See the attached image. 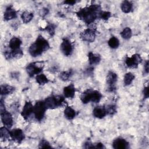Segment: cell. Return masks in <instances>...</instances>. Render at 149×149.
Masks as SVG:
<instances>
[{
	"label": "cell",
	"mask_w": 149,
	"mask_h": 149,
	"mask_svg": "<svg viewBox=\"0 0 149 149\" xmlns=\"http://www.w3.org/2000/svg\"><path fill=\"white\" fill-rule=\"evenodd\" d=\"M36 80L37 83H38L40 85H44L48 82V78L44 74L42 73L37 75Z\"/></svg>",
	"instance_id": "27"
},
{
	"label": "cell",
	"mask_w": 149,
	"mask_h": 149,
	"mask_svg": "<svg viewBox=\"0 0 149 149\" xmlns=\"http://www.w3.org/2000/svg\"><path fill=\"white\" fill-rule=\"evenodd\" d=\"M75 87L73 84H70L63 88L64 96L68 98H73L75 94Z\"/></svg>",
	"instance_id": "16"
},
{
	"label": "cell",
	"mask_w": 149,
	"mask_h": 149,
	"mask_svg": "<svg viewBox=\"0 0 149 149\" xmlns=\"http://www.w3.org/2000/svg\"><path fill=\"white\" fill-rule=\"evenodd\" d=\"M111 17V12L107 11H102L100 15L99 18H101L103 20H107Z\"/></svg>",
	"instance_id": "33"
},
{
	"label": "cell",
	"mask_w": 149,
	"mask_h": 149,
	"mask_svg": "<svg viewBox=\"0 0 149 149\" xmlns=\"http://www.w3.org/2000/svg\"><path fill=\"white\" fill-rule=\"evenodd\" d=\"M0 135H1V139L3 140H8L9 137H10V131L5 126V127H1L0 129Z\"/></svg>",
	"instance_id": "24"
},
{
	"label": "cell",
	"mask_w": 149,
	"mask_h": 149,
	"mask_svg": "<svg viewBox=\"0 0 149 149\" xmlns=\"http://www.w3.org/2000/svg\"><path fill=\"white\" fill-rule=\"evenodd\" d=\"M132 30L129 27H125L120 33L122 37L125 40H129L132 37Z\"/></svg>",
	"instance_id": "28"
},
{
	"label": "cell",
	"mask_w": 149,
	"mask_h": 149,
	"mask_svg": "<svg viewBox=\"0 0 149 149\" xmlns=\"http://www.w3.org/2000/svg\"><path fill=\"white\" fill-rule=\"evenodd\" d=\"M76 111L72 107L67 106L64 110L65 117L68 120H72L76 116Z\"/></svg>",
	"instance_id": "20"
},
{
	"label": "cell",
	"mask_w": 149,
	"mask_h": 149,
	"mask_svg": "<svg viewBox=\"0 0 149 149\" xmlns=\"http://www.w3.org/2000/svg\"><path fill=\"white\" fill-rule=\"evenodd\" d=\"M10 53L12 58H15L16 59L20 58L23 55V52L20 49H18L16 50H11Z\"/></svg>",
	"instance_id": "31"
},
{
	"label": "cell",
	"mask_w": 149,
	"mask_h": 149,
	"mask_svg": "<svg viewBox=\"0 0 149 149\" xmlns=\"http://www.w3.org/2000/svg\"><path fill=\"white\" fill-rule=\"evenodd\" d=\"M95 32L96 27L91 26L81 32L80 34V37L82 40L84 41L92 42L95 40L96 36Z\"/></svg>",
	"instance_id": "7"
},
{
	"label": "cell",
	"mask_w": 149,
	"mask_h": 149,
	"mask_svg": "<svg viewBox=\"0 0 149 149\" xmlns=\"http://www.w3.org/2000/svg\"><path fill=\"white\" fill-rule=\"evenodd\" d=\"M16 16H17L16 11L15 10V9L13 8L12 5L9 6L6 8L5 11L4 12V15H3L4 20L8 21L16 18Z\"/></svg>",
	"instance_id": "15"
},
{
	"label": "cell",
	"mask_w": 149,
	"mask_h": 149,
	"mask_svg": "<svg viewBox=\"0 0 149 149\" xmlns=\"http://www.w3.org/2000/svg\"><path fill=\"white\" fill-rule=\"evenodd\" d=\"M134 77H135L134 75L130 72H128L126 73L124 76V80H123L125 85V86L130 85L132 83Z\"/></svg>",
	"instance_id": "25"
},
{
	"label": "cell",
	"mask_w": 149,
	"mask_h": 149,
	"mask_svg": "<svg viewBox=\"0 0 149 149\" xmlns=\"http://www.w3.org/2000/svg\"><path fill=\"white\" fill-rule=\"evenodd\" d=\"M34 106L30 101H26L22 109L21 115L24 119L27 120L33 113Z\"/></svg>",
	"instance_id": "11"
},
{
	"label": "cell",
	"mask_w": 149,
	"mask_h": 149,
	"mask_svg": "<svg viewBox=\"0 0 149 149\" xmlns=\"http://www.w3.org/2000/svg\"><path fill=\"white\" fill-rule=\"evenodd\" d=\"M101 12L100 5L93 4L80 9L76 13V15L79 19L87 24H90L93 23L94 20L100 17Z\"/></svg>",
	"instance_id": "1"
},
{
	"label": "cell",
	"mask_w": 149,
	"mask_h": 149,
	"mask_svg": "<svg viewBox=\"0 0 149 149\" xmlns=\"http://www.w3.org/2000/svg\"><path fill=\"white\" fill-rule=\"evenodd\" d=\"M39 147L40 148H47L52 147L50 146L49 143L46 140H44V139H42L40 141L39 144Z\"/></svg>",
	"instance_id": "34"
},
{
	"label": "cell",
	"mask_w": 149,
	"mask_h": 149,
	"mask_svg": "<svg viewBox=\"0 0 149 149\" xmlns=\"http://www.w3.org/2000/svg\"><path fill=\"white\" fill-rule=\"evenodd\" d=\"M10 137L17 143H20L24 139V134L20 129H15L10 131Z\"/></svg>",
	"instance_id": "12"
},
{
	"label": "cell",
	"mask_w": 149,
	"mask_h": 149,
	"mask_svg": "<svg viewBox=\"0 0 149 149\" xmlns=\"http://www.w3.org/2000/svg\"><path fill=\"white\" fill-rule=\"evenodd\" d=\"M143 95H144V98H148V96H149V92H148V87H144V89H143Z\"/></svg>",
	"instance_id": "35"
},
{
	"label": "cell",
	"mask_w": 149,
	"mask_h": 149,
	"mask_svg": "<svg viewBox=\"0 0 149 149\" xmlns=\"http://www.w3.org/2000/svg\"><path fill=\"white\" fill-rule=\"evenodd\" d=\"M76 2V1H70V0H68V1H64V3L65 4H67V5H73L74 4H75Z\"/></svg>",
	"instance_id": "40"
},
{
	"label": "cell",
	"mask_w": 149,
	"mask_h": 149,
	"mask_svg": "<svg viewBox=\"0 0 149 149\" xmlns=\"http://www.w3.org/2000/svg\"><path fill=\"white\" fill-rule=\"evenodd\" d=\"M107 114L109 115H113L116 112V107L114 105H107L104 107Z\"/></svg>",
	"instance_id": "29"
},
{
	"label": "cell",
	"mask_w": 149,
	"mask_h": 149,
	"mask_svg": "<svg viewBox=\"0 0 149 149\" xmlns=\"http://www.w3.org/2000/svg\"><path fill=\"white\" fill-rule=\"evenodd\" d=\"M73 45L71 42L66 39L64 38L61 44V50L62 52L66 56H70L73 52Z\"/></svg>",
	"instance_id": "10"
},
{
	"label": "cell",
	"mask_w": 149,
	"mask_h": 149,
	"mask_svg": "<svg viewBox=\"0 0 149 149\" xmlns=\"http://www.w3.org/2000/svg\"><path fill=\"white\" fill-rule=\"evenodd\" d=\"M108 45L112 49L117 48L119 45V41L115 37H112L108 40Z\"/></svg>",
	"instance_id": "26"
},
{
	"label": "cell",
	"mask_w": 149,
	"mask_h": 149,
	"mask_svg": "<svg viewBox=\"0 0 149 149\" xmlns=\"http://www.w3.org/2000/svg\"><path fill=\"white\" fill-rule=\"evenodd\" d=\"M142 61V58L139 54H134L131 57L127 56L125 59V63L127 66L129 68H137L138 65Z\"/></svg>",
	"instance_id": "8"
},
{
	"label": "cell",
	"mask_w": 149,
	"mask_h": 149,
	"mask_svg": "<svg viewBox=\"0 0 149 149\" xmlns=\"http://www.w3.org/2000/svg\"><path fill=\"white\" fill-rule=\"evenodd\" d=\"M47 109L45 105L44 101H39L36 102L34 105L33 111L36 119L38 121L42 120Z\"/></svg>",
	"instance_id": "5"
},
{
	"label": "cell",
	"mask_w": 149,
	"mask_h": 149,
	"mask_svg": "<svg viewBox=\"0 0 149 149\" xmlns=\"http://www.w3.org/2000/svg\"><path fill=\"white\" fill-rule=\"evenodd\" d=\"M49 48V44L47 40L42 36H38L36 41L33 43L29 48L30 54L33 57H37L41 55L44 52Z\"/></svg>",
	"instance_id": "2"
},
{
	"label": "cell",
	"mask_w": 149,
	"mask_h": 149,
	"mask_svg": "<svg viewBox=\"0 0 149 149\" xmlns=\"http://www.w3.org/2000/svg\"><path fill=\"white\" fill-rule=\"evenodd\" d=\"M149 65V63H148V61H146L145 64H144V71L146 72V73L148 74V72H149V67H148V65Z\"/></svg>",
	"instance_id": "39"
},
{
	"label": "cell",
	"mask_w": 149,
	"mask_h": 149,
	"mask_svg": "<svg viewBox=\"0 0 149 149\" xmlns=\"http://www.w3.org/2000/svg\"><path fill=\"white\" fill-rule=\"evenodd\" d=\"M72 74V70H69L68 71H63L59 74L60 79L63 81H67Z\"/></svg>",
	"instance_id": "30"
},
{
	"label": "cell",
	"mask_w": 149,
	"mask_h": 149,
	"mask_svg": "<svg viewBox=\"0 0 149 149\" xmlns=\"http://www.w3.org/2000/svg\"><path fill=\"white\" fill-rule=\"evenodd\" d=\"M95 148H105V146L103 145V144H102L101 143H98L96 144V146H95Z\"/></svg>",
	"instance_id": "41"
},
{
	"label": "cell",
	"mask_w": 149,
	"mask_h": 149,
	"mask_svg": "<svg viewBox=\"0 0 149 149\" xmlns=\"http://www.w3.org/2000/svg\"><path fill=\"white\" fill-rule=\"evenodd\" d=\"M55 26L53 24H48L45 29L46 30L51 36H53L55 34Z\"/></svg>",
	"instance_id": "32"
},
{
	"label": "cell",
	"mask_w": 149,
	"mask_h": 149,
	"mask_svg": "<svg viewBox=\"0 0 149 149\" xmlns=\"http://www.w3.org/2000/svg\"><path fill=\"white\" fill-rule=\"evenodd\" d=\"M47 109H53L62 107L66 104V101L62 95H51L44 101Z\"/></svg>",
	"instance_id": "4"
},
{
	"label": "cell",
	"mask_w": 149,
	"mask_h": 149,
	"mask_svg": "<svg viewBox=\"0 0 149 149\" xmlns=\"http://www.w3.org/2000/svg\"><path fill=\"white\" fill-rule=\"evenodd\" d=\"M117 74L112 71H109L107 76V83L108 85V91H113L115 90V84L117 81Z\"/></svg>",
	"instance_id": "9"
},
{
	"label": "cell",
	"mask_w": 149,
	"mask_h": 149,
	"mask_svg": "<svg viewBox=\"0 0 149 149\" xmlns=\"http://www.w3.org/2000/svg\"><path fill=\"white\" fill-rule=\"evenodd\" d=\"M1 120L5 126L8 127H12L13 125V118L10 112L5 110V111L1 112Z\"/></svg>",
	"instance_id": "13"
},
{
	"label": "cell",
	"mask_w": 149,
	"mask_h": 149,
	"mask_svg": "<svg viewBox=\"0 0 149 149\" xmlns=\"http://www.w3.org/2000/svg\"><path fill=\"white\" fill-rule=\"evenodd\" d=\"M15 90V87L8 85L4 84L1 86V95H8L13 93Z\"/></svg>",
	"instance_id": "22"
},
{
	"label": "cell",
	"mask_w": 149,
	"mask_h": 149,
	"mask_svg": "<svg viewBox=\"0 0 149 149\" xmlns=\"http://www.w3.org/2000/svg\"><path fill=\"white\" fill-rule=\"evenodd\" d=\"M121 10H122L123 12L125 13H129L133 8V5L132 3V2H130V1H124L122 2V3H121Z\"/></svg>",
	"instance_id": "21"
},
{
	"label": "cell",
	"mask_w": 149,
	"mask_h": 149,
	"mask_svg": "<svg viewBox=\"0 0 149 149\" xmlns=\"http://www.w3.org/2000/svg\"><path fill=\"white\" fill-rule=\"evenodd\" d=\"M93 113L95 118L98 119H102L104 118L105 116L107 115V112L104 107H96L94 109Z\"/></svg>",
	"instance_id": "17"
},
{
	"label": "cell",
	"mask_w": 149,
	"mask_h": 149,
	"mask_svg": "<svg viewBox=\"0 0 149 149\" xmlns=\"http://www.w3.org/2000/svg\"><path fill=\"white\" fill-rule=\"evenodd\" d=\"M5 110H6V109H5V104L3 103V101L2 100V99H1V101H0V111H1V112H2L5 111Z\"/></svg>",
	"instance_id": "36"
},
{
	"label": "cell",
	"mask_w": 149,
	"mask_h": 149,
	"mask_svg": "<svg viewBox=\"0 0 149 149\" xmlns=\"http://www.w3.org/2000/svg\"><path fill=\"white\" fill-rule=\"evenodd\" d=\"M102 95L97 90L88 89L83 92L80 95V100L83 104H87L91 101L94 103L100 102Z\"/></svg>",
	"instance_id": "3"
},
{
	"label": "cell",
	"mask_w": 149,
	"mask_h": 149,
	"mask_svg": "<svg viewBox=\"0 0 149 149\" xmlns=\"http://www.w3.org/2000/svg\"><path fill=\"white\" fill-rule=\"evenodd\" d=\"M113 148L115 149H125L128 148V142L123 138H117L113 141Z\"/></svg>",
	"instance_id": "14"
},
{
	"label": "cell",
	"mask_w": 149,
	"mask_h": 149,
	"mask_svg": "<svg viewBox=\"0 0 149 149\" xmlns=\"http://www.w3.org/2000/svg\"><path fill=\"white\" fill-rule=\"evenodd\" d=\"M48 13V9H47V8H44L42 10H41V11L40 12V14L41 16H44L47 15Z\"/></svg>",
	"instance_id": "38"
},
{
	"label": "cell",
	"mask_w": 149,
	"mask_h": 149,
	"mask_svg": "<svg viewBox=\"0 0 149 149\" xmlns=\"http://www.w3.org/2000/svg\"><path fill=\"white\" fill-rule=\"evenodd\" d=\"M84 147L86 148H95L94 146L90 142H86L85 144H84Z\"/></svg>",
	"instance_id": "37"
},
{
	"label": "cell",
	"mask_w": 149,
	"mask_h": 149,
	"mask_svg": "<svg viewBox=\"0 0 149 149\" xmlns=\"http://www.w3.org/2000/svg\"><path fill=\"white\" fill-rule=\"evenodd\" d=\"M44 64L43 62H36L29 64L26 67V71L30 77L38 74L43 69Z\"/></svg>",
	"instance_id": "6"
},
{
	"label": "cell",
	"mask_w": 149,
	"mask_h": 149,
	"mask_svg": "<svg viewBox=\"0 0 149 149\" xmlns=\"http://www.w3.org/2000/svg\"><path fill=\"white\" fill-rule=\"evenodd\" d=\"M33 13L28 11H24L21 15V18L24 23H29L33 18Z\"/></svg>",
	"instance_id": "23"
},
{
	"label": "cell",
	"mask_w": 149,
	"mask_h": 149,
	"mask_svg": "<svg viewBox=\"0 0 149 149\" xmlns=\"http://www.w3.org/2000/svg\"><path fill=\"white\" fill-rule=\"evenodd\" d=\"M88 58L89 63L91 65H97L101 61V56L99 54H94L91 52H90L88 53Z\"/></svg>",
	"instance_id": "19"
},
{
	"label": "cell",
	"mask_w": 149,
	"mask_h": 149,
	"mask_svg": "<svg viewBox=\"0 0 149 149\" xmlns=\"http://www.w3.org/2000/svg\"><path fill=\"white\" fill-rule=\"evenodd\" d=\"M22 44V41L19 38L13 37H12L9 44V47L11 50H16L20 49V47Z\"/></svg>",
	"instance_id": "18"
}]
</instances>
